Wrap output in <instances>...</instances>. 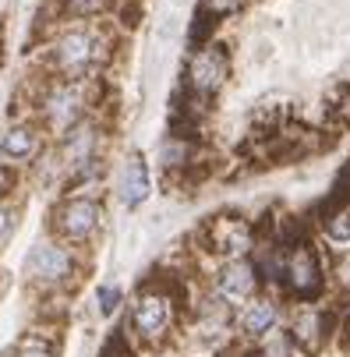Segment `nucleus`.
I'll return each instance as SVG.
<instances>
[{
  "instance_id": "obj_1",
  "label": "nucleus",
  "mask_w": 350,
  "mask_h": 357,
  "mask_svg": "<svg viewBox=\"0 0 350 357\" xmlns=\"http://www.w3.org/2000/svg\"><path fill=\"white\" fill-rule=\"evenodd\" d=\"M107 57V39L96 25H68L50 43V68L61 75V82H85V75Z\"/></svg>"
},
{
  "instance_id": "obj_2",
  "label": "nucleus",
  "mask_w": 350,
  "mask_h": 357,
  "mask_svg": "<svg viewBox=\"0 0 350 357\" xmlns=\"http://www.w3.org/2000/svg\"><path fill=\"white\" fill-rule=\"evenodd\" d=\"M177 322V297L170 287L163 283H149L145 290L135 294L131 301V315H128V326H131V336L138 343H149L156 347L170 336Z\"/></svg>"
},
{
  "instance_id": "obj_3",
  "label": "nucleus",
  "mask_w": 350,
  "mask_h": 357,
  "mask_svg": "<svg viewBox=\"0 0 350 357\" xmlns=\"http://www.w3.org/2000/svg\"><path fill=\"white\" fill-rule=\"evenodd\" d=\"M25 276L39 290H64L78 280V255L61 237H43L25 255Z\"/></svg>"
},
{
  "instance_id": "obj_4",
  "label": "nucleus",
  "mask_w": 350,
  "mask_h": 357,
  "mask_svg": "<svg viewBox=\"0 0 350 357\" xmlns=\"http://www.w3.org/2000/svg\"><path fill=\"white\" fill-rule=\"evenodd\" d=\"M276 280L283 283V290L290 297H297L301 304L315 301L326 287V273H322V259L319 251L308 244V241H294L280 251V269H276Z\"/></svg>"
},
{
  "instance_id": "obj_5",
  "label": "nucleus",
  "mask_w": 350,
  "mask_h": 357,
  "mask_svg": "<svg viewBox=\"0 0 350 357\" xmlns=\"http://www.w3.org/2000/svg\"><path fill=\"white\" fill-rule=\"evenodd\" d=\"M103 227V206L92 195H71L54 209V230L64 244H89Z\"/></svg>"
},
{
  "instance_id": "obj_6",
  "label": "nucleus",
  "mask_w": 350,
  "mask_h": 357,
  "mask_svg": "<svg viewBox=\"0 0 350 357\" xmlns=\"http://www.w3.org/2000/svg\"><path fill=\"white\" fill-rule=\"evenodd\" d=\"M259 287H262V269L252 259L223 262L220 273L213 276V297H220L227 308H244L252 297H259Z\"/></svg>"
},
{
  "instance_id": "obj_7",
  "label": "nucleus",
  "mask_w": 350,
  "mask_h": 357,
  "mask_svg": "<svg viewBox=\"0 0 350 357\" xmlns=\"http://www.w3.org/2000/svg\"><path fill=\"white\" fill-rule=\"evenodd\" d=\"M202 237H206V248L213 255H223L227 262L248 259L252 248H255V230H252V223H248L244 216H213L206 223Z\"/></svg>"
},
{
  "instance_id": "obj_8",
  "label": "nucleus",
  "mask_w": 350,
  "mask_h": 357,
  "mask_svg": "<svg viewBox=\"0 0 350 357\" xmlns=\"http://www.w3.org/2000/svg\"><path fill=\"white\" fill-rule=\"evenodd\" d=\"M43 114L50 131L68 135L85 117V82H57L43 99Z\"/></svg>"
},
{
  "instance_id": "obj_9",
  "label": "nucleus",
  "mask_w": 350,
  "mask_h": 357,
  "mask_svg": "<svg viewBox=\"0 0 350 357\" xmlns=\"http://www.w3.org/2000/svg\"><path fill=\"white\" fill-rule=\"evenodd\" d=\"M227 75H230V54H227V46L209 43L202 50H195V57L188 64V89L195 96L209 99V96H216L223 89Z\"/></svg>"
},
{
  "instance_id": "obj_10",
  "label": "nucleus",
  "mask_w": 350,
  "mask_h": 357,
  "mask_svg": "<svg viewBox=\"0 0 350 357\" xmlns=\"http://www.w3.org/2000/svg\"><path fill=\"white\" fill-rule=\"evenodd\" d=\"M329 333H333V315L308 301V304H301V308L294 312L287 336H290V343L301 350V354H319V350L326 347Z\"/></svg>"
},
{
  "instance_id": "obj_11",
  "label": "nucleus",
  "mask_w": 350,
  "mask_h": 357,
  "mask_svg": "<svg viewBox=\"0 0 350 357\" xmlns=\"http://www.w3.org/2000/svg\"><path fill=\"white\" fill-rule=\"evenodd\" d=\"M153 191V177H149V163L142 152H131V156L121 163V174H117V198L124 202L128 209H138L142 202Z\"/></svg>"
},
{
  "instance_id": "obj_12",
  "label": "nucleus",
  "mask_w": 350,
  "mask_h": 357,
  "mask_svg": "<svg viewBox=\"0 0 350 357\" xmlns=\"http://www.w3.org/2000/svg\"><path fill=\"white\" fill-rule=\"evenodd\" d=\"M237 326L244 336H252V340H266L276 333L280 326V304L273 297H252L244 304V308L237 312Z\"/></svg>"
},
{
  "instance_id": "obj_13",
  "label": "nucleus",
  "mask_w": 350,
  "mask_h": 357,
  "mask_svg": "<svg viewBox=\"0 0 350 357\" xmlns=\"http://www.w3.org/2000/svg\"><path fill=\"white\" fill-rule=\"evenodd\" d=\"M39 145H43L39 128L29 124V121H22V124H11L4 131V138H0V156L11 160V163H29V160H36Z\"/></svg>"
},
{
  "instance_id": "obj_14",
  "label": "nucleus",
  "mask_w": 350,
  "mask_h": 357,
  "mask_svg": "<svg viewBox=\"0 0 350 357\" xmlns=\"http://www.w3.org/2000/svg\"><path fill=\"white\" fill-rule=\"evenodd\" d=\"M322 234L329 237V244H350V202H336L322 216Z\"/></svg>"
},
{
  "instance_id": "obj_15",
  "label": "nucleus",
  "mask_w": 350,
  "mask_h": 357,
  "mask_svg": "<svg viewBox=\"0 0 350 357\" xmlns=\"http://www.w3.org/2000/svg\"><path fill=\"white\" fill-rule=\"evenodd\" d=\"M64 11L78 22H92L110 11V0H64Z\"/></svg>"
},
{
  "instance_id": "obj_16",
  "label": "nucleus",
  "mask_w": 350,
  "mask_h": 357,
  "mask_svg": "<svg viewBox=\"0 0 350 357\" xmlns=\"http://www.w3.org/2000/svg\"><path fill=\"white\" fill-rule=\"evenodd\" d=\"M11 357H57V354H54V347H50L46 340L29 336V340H22V343L15 347V354H11Z\"/></svg>"
},
{
  "instance_id": "obj_17",
  "label": "nucleus",
  "mask_w": 350,
  "mask_h": 357,
  "mask_svg": "<svg viewBox=\"0 0 350 357\" xmlns=\"http://www.w3.org/2000/svg\"><path fill=\"white\" fill-rule=\"evenodd\" d=\"M121 304V290L117 287H99V315H114Z\"/></svg>"
},
{
  "instance_id": "obj_18",
  "label": "nucleus",
  "mask_w": 350,
  "mask_h": 357,
  "mask_svg": "<svg viewBox=\"0 0 350 357\" xmlns=\"http://www.w3.org/2000/svg\"><path fill=\"white\" fill-rule=\"evenodd\" d=\"M241 4H244V0H202V8H206L209 15H216V18H227V15H234Z\"/></svg>"
},
{
  "instance_id": "obj_19",
  "label": "nucleus",
  "mask_w": 350,
  "mask_h": 357,
  "mask_svg": "<svg viewBox=\"0 0 350 357\" xmlns=\"http://www.w3.org/2000/svg\"><path fill=\"white\" fill-rule=\"evenodd\" d=\"M11 230H15V209L8 202H0V237H8Z\"/></svg>"
}]
</instances>
